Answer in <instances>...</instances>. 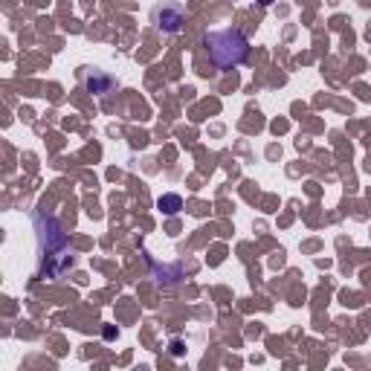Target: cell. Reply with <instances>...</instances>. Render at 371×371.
<instances>
[{
    "mask_svg": "<svg viewBox=\"0 0 371 371\" xmlns=\"http://www.w3.org/2000/svg\"><path fill=\"white\" fill-rule=\"evenodd\" d=\"M206 50L218 70H232L244 64L246 55H250V44H246L241 29H215L206 35Z\"/></svg>",
    "mask_w": 371,
    "mask_h": 371,
    "instance_id": "2",
    "label": "cell"
},
{
    "mask_svg": "<svg viewBox=\"0 0 371 371\" xmlns=\"http://www.w3.org/2000/svg\"><path fill=\"white\" fill-rule=\"evenodd\" d=\"M35 229H38V258H41V278H55L73 264V250L67 235L61 232L55 218L44 212H35Z\"/></svg>",
    "mask_w": 371,
    "mask_h": 371,
    "instance_id": "1",
    "label": "cell"
},
{
    "mask_svg": "<svg viewBox=\"0 0 371 371\" xmlns=\"http://www.w3.org/2000/svg\"><path fill=\"white\" fill-rule=\"evenodd\" d=\"M154 23H157L160 33L174 35V33H180L183 23H186V12H183L180 6H174V4L157 6V9H154Z\"/></svg>",
    "mask_w": 371,
    "mask_h": 371,
    "instance_id": "3",
    "label": "cell"
},
{
    "mask_svg": "<svg viewBox=\"0 0 371 371\" xmlns=\"http://www.w3.org/2000/svg\"><path fill=\"white\" fill-rule=\"evenodd\" d=\"M84 87L90 93H96V96H110V93L116 90V81L102 70H87L84 73Z\"/></svg>",
    "mask_w": 371,
    "mask_h": 371,
    "instance_id": "4",
    "label": "cell"
},
{
    "mask_svg": "<svg viewBox=\"0 0 371 371\" xmlns=\"http://www.w3.org/2000/svg\"><path fill=\"white\" fill-rule=\"evenodd\" d=\"M151 267H154V278H157V282H166V285H171V282H177L180 278V267H157L154 264V258H151Z\"/></svg>",
    "mask_w": 371,
    "mask_h": 371,
    "instance_id": "5",
    "label": "cell"
},
{
    "mask_svg": "<svg viewBox=\"0 0 371 371\" xmlns=\"http://www.w3.org/2000/svg\"><path fill=\"white\" fill-rule=\"evenodd\" d=\"M258 4H261V6H270V4H273V0H258Z\"/></svg>",
    "mask_w": 371,
    "mask_h": 371,
    "instance_id": "8",
    "label": "cell"
},
{
    "mask_svg": "<svg viewBox=\"0 0 371 371\" xmlns=\"http://www.w3.org/2000/svg\"><path fill=\"white\" fill-rule=\"evenodd\" d=\"M157 206H160L166 215H177V212L183 209V200H180V195H163V198L157 200Z\"/></svg>",
    "mask_w": 371,
    "mask_h": 371,
    "instance_id": "6",
    "label": "cell"
},
{
    "mask_svg": "<svg viewBox=\"0 0 371 371\" xmlns=\"http://www.w3.org/2000/svg\"><path fill=\"white\" fill-rule=\"evenodd\" d=\"M171 354H183V346H180V343H171Z\"/></svg>",
    "mask_w": 371,
    "mask_h": 371,
    "instance_id": "7",
    "label": "cell"
}]
</instances>
